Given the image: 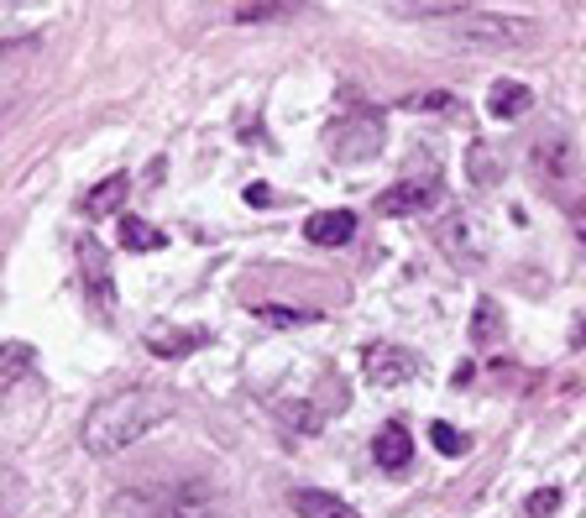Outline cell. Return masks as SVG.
Instances as JSON below:
<instances>
[{"instance_id": "obj_1", "label": "cell", "mask_w": 586, "mask_h": 518, "mask_svg": "<svg viewBox=\"0 0 586 518\" xmlns=\"http://www.w3.org/2000/svg\"><path fill=\"white\" fill-rule=\"evenodd\" d=\"M168 419H173V393H162V388H121V393L100 399L84 414L79 440L89 456H116L126 445L147 440L152 430H162Z\"/></svg>"}, {"instance_id": "obj_2", "label": "cell", "mask_w": 586, "mask_h": 518, "mask_svg": "<svg viewBox=\"0 0 586 518\" xmlns=\"http://www.w3.org/2000/svg\"><path fill=\"white\" fill-rule=\"evenodd\" d=\"M383 141H387L383 110H345V116L330 126L324 147H330V158L335 162H366V158L383 152Z\"/></svg>"}, {"instance_id": "obj_3", "label": "cell", "mask_w": 586, "mask_h": 518, "mask_svg": "<svg viewBox=\"0 0 586 518\" xmlns=\"http://www.w3.org/2000/svg\"><path fill=\"white\" fill-rule=\"evenodd\" d=\"M529 173L540 189H550L555 200H571V183H576V147L571 137H540L534 141V152H529Z\"/></svg>"}, {"instance_id": "obj_4", "label": "cell", "mask_w": 586, "mask_h": 518, "mask_svg": "<svg viewBox=\"0 0 586 518\" xmlns=\"http://www.w3.org/2000/svg\"><path fill=\"white\" fill-rule=\"evenodd\" d=\"M450 38L471 42V47H519V42H529V21L477 17V11H466V17L450 27Z\"/></svg>"}, {"instance_id": "obj_5", "label": "cell", "mask_w": 586, "mask_h": 518, "mask_svg": "<svg viewBox=\"0 0 586 518\" xmlns=\"http://www.w3.org/2000/svg\"><path fill=\"white\" fill-rule=\"evenodd\" d=\"M362 378L372 388H404V382L419 378V357L408 346H366Z\"/></svg>"}, {"instance_id": "obj_6", "label": "cell", "mask_w": 586, "mask_h": 518, "mask_svg": "<svg viewBox=\"0 0 586 518\" xmlns=\"http://www.w3.org/2000/svg\"><path fill=\"white\" fill-rule=\"evenodd\" d=\"M79 262H84V294H89V309L100 319L116 315V283H110V262H105V246L95 236L79 241Z\"/></svg>"}, {"instance_id": "obj_7", "label": "cell", "mask_w": 586, "mask_h": 518, "mask_svg": "<svg viewBox=\"0 0 586 518\" xmlns=\"http://www.w3.org/2000/svg\"><path fill=\"white\" fill-rule=\"evenodd\" d=\"M435 204H440V183H425V179H398L393 189L377 194V210L393 215V220L425 215V210H435Z\"/></svg>"}, {"instance_id": "obj_8", "label": "cell", "mask_w": 586, "mask_h": 518, "mask_svg": "<svg viewBox=\"0 0 586 518\" xmlns=\"http://www.w3.org/2000/svg\"><path fill=\"white\" fill-rule=\"evenodd\" d=\"M158 518H231V503L194 482V487H183V493H173V498L162 503Z\"/></svg>"}, {"instance_id": "obj_9", "label": "cell", "mask_w": 586, "mask_h": 518, "mask_svg": "<svg viewBox=\"0 0 586 518\" xmlns=\"http://www.w3.org/2000/svg\"><path fill=\"white\" fill-rule=\"evenodd\" d=\"M142 340H147V351H152V357L179 361V357H189V351H200L210 336H204V330H179V325H147Z\"/></svg>"}, {"instance_id": "obj_10", "label": "cell", "mask_w": 586, "mask_h": 518, "mask_svg": "<svg viewBox=\"0 0 586 518\" xmlns=\"http://www.w3.org/2000/svg\"><path fill=\"white\" fill-rule=\"evenodd\" d=\"M372 461L383 466V472H408V461H414V440H408V430L393 419V424H383L377 435H372Z\"/></svg>"}, {"instance_id": "obj_11", "label": "cell", "mask_w": 586, "mask_h": 518, "mask_svg": "<svg viewBox=\"0 0 586 518\" xmlns=\"http://www.w3.org/2000/svg\"><path fill=\"white\" fill-rule=\"evenodd\" d=\"M303 236L315 241V246H345V241L356 236V215L351 210H315V215L303 220Z\"/></svg>"}, {"instance_id": "obj_12", "label": "cell", "mask_w": 586, "mask_h": 518, "mask_svg": "<svg viewBox=\"0 0 586 518\" xmlns=\"http://www.w3.org/2000/svg\"><path fill=\"white\" fill-rule=\"evenodd\" d=\"M440 246L456 262H482V225H477V220H466V215H450L440 225Z\"/></svg>"}, {"instance_id": "obj_13", "label": "cell", "mask_w": 586, "mask_h": 518, "mask_svg": "<svg viewBox=\"0 0 586 518\" xmlns=\"http://www.w3.org/2000/svg\"><path fill=\"white\" fill-rule=\"evenodd\" d=\"M126 194H131V179L126 173H110V179H100L89 194L79 200V215H89V220H105V215H116L126 204Z\"/></svg>"}, {"instance_id": "obj_14", "label": "cell", "mask_w": 586, "mask_h": 518, "mask_svg": "<svg viewBox=\"0 0 586 518\" xmlns=\"http://www.w3.org/2000/svg\"><path fill=\"white\" fill-rule=\"evenodd\" d=\"M534 105V89L519 80H498L492 89H487V116L492 120H519Z\"/></svg>"}, {"instance_id": "obj_15", "label": "cell", "mask_w": 586, "mask_h": 518, "mask_svg": "<svg viewBox=\"0 0 586 518\" xmlns=\"http://www.w3.org/2000/svg\"><path fill=\"white\" fill-rule=\"evenodd\" d=\"M288 503H294V514L299 518H362L351 503H341L335 493H320V487H299Z\"/></svg>"}, {"instance_id": "obj_16", "label": "cell", "mask_w": 586, "mask_h": 518, "mask_svg": "<svg viewBox=\"0 0 586 518\" xmlns=\"http://www.w3.org/2000/svg\"><path fill=\"white\" fill-rule=\"evenodd\" d=\"M168 236H162L158 225H147L137 215H121V252H162Z\"/></svg>"}, {"instance_id": "obj_17", "label": "cell", "mask_w": 586, "mask_h": 518, "mask_svg": "<svg viewBox=\"0 0 586 518\" xmlns=\"http://www.w3.org/2000/svg\"><path fill=\"white\" fill-rule=\"evenodd\" d=\"M393 11H398V17H414V21H461L471 6H461V0H425V6H414V0H408V6H393Z\"/></svg>"}, {"instance_id": "obj_18", "label": "cell", "mask_w": 586, "mask_h": 518, "mask_svg": "<svg viewBox=\"0 0 586 518\" xmlns=\"http://www.w3.org/2000/svg\"><path fill=\"white\" fill-rule=\"evenodd\" d=\"M466 173H471V183H477V189H492V183H498V147L477 141V147L466 152Z\"/></svg>"}, {"instance_id": "obj_19", "label": "cell", "mask_w": 586, "mask_h": 518, "mask_svg": "<svg viewBox=\"0 0 586 518\" xmlns=\"http://www.w3.org/2000/svg\"><path fill=\"white\" fill-rule=\"evenodd\" d=\"M257 319L278 325V330H294V325H315L320 309H294V304H257Z\"/></svg>"}, {"instance_id": "obj_20", "label": "cell", "mask_w": 586, "mask_h": 518, "mask_svg": "<svg viewBox=\"0 0 586 518\" xmlns=\"http://www.w3.org/2000/svg\"><path fill=\"white\" fill-rule=\"evenodd\" d=\"M498 336H503V315H498L492 299H482L477 304V319H471V340H477V346H492Z\"/></svg>"}, {"instance_id": "obj_21", "label": "cell", "mask_w": 586, "mask_h": 518, "mask_svg": "<svg viewBox=\"0 0 586 518\" xmlns=\"http://www.w3.org/2000/svg\"><path fill=\"white\" fill-rule=\"evenodd\" d=\"M429 440H435V451H440V456H466V451H471V440H466L456 424H445V419L429 424Z\"/></svg>"}, {"instance_id": "obj_22", "label": "cell", "mask_w": 586, "mask_h": 518, "mask_svg": "<svg viewBox=\"0 0 586 518\" xmlns=\"http://www.w3.org/2000/svg\"><path fill=\"white\" fill-rule=\"evenodd\" d=\"M555 508H561V487H540V493H529V498H524L529 518H550Z\"/></svg>"}, {"instance_id": "obj_23", "label": "cell", "mask_w": 586, "mask_h": 518, "mask_svg": "<svg viewBox=\"0 0 586 518\" xmlns=\"http://www.w3.org/2000/svg\"><path fill=\"white\" fill-rule=\"evenodd\" d=\"M231 17L236 21H278V17H294V6H236V11H231Z\"/></svg>"}, {"instance_id": "obj_24", "label": "cell", "mask_w": 586, "mask_h": 518, "mask_svg": "<svg viewBox=\"0 0 586 518\" xmlns=\"http://www.w3.org/2000/svg\"><path fill=\"white\" fill-rule=\"evenodd\" d=\"M408 110H445V116H450V110H461V101H456V95H419V101H404Z\"/></svg>"}, {"instance_id": "obj_25", "label": "cell", "mask_w": 586, "mask_h": 518, "mask_svg": "<svg viewBox=\"0 0 586 518\" xmlns=\"http://www.w3.org/2000/svg\"><path fill=\"white\" fill-rule=\"evenodd\" d=\"M6 357H11V367H6V388H11V382H17L21 372H26V357H32V351H26V346H11Z\"/></svg>"}, {"instance_id": "obj_26", "label": "cell", "mask_w": 586, "mask_h": 518, "mask_svg": "<svg viewBox=\"0 0 586 518\" xmlns=\"http://www.w3.org/2000/svg\"><path fill=\"white\" fill-rule=\"evenodd\" d=\"M246 204H252V210H267V204H273V189H267V183H246Z\"/></svg>"}, {"instance_id": "obj_27", "label": "cell", "mask_w": 586, "mask_h": 518, "mask_svg": "<svg viewBox=\"0 0 586 518\" xmlns=\"http://www.w3.org/2000/svg\"><path fill=\"white\" fill-rule=\"evenodd\" d=\"M571 231H576V241L586 246V194L576 204H571Z\"/></svg>"}, {"instance_id": "obj_28", "label": "cell", "mask_w": 586, "mask_h": 518, "mask_svg": "<svg viewBox=\"0 0 586 518\" xmlns=\"http://www.w3.org/2000/svg\"><path fill=\"white\" fill-rule=\"evenodd\" d=\"M571 346H586V319L576 325V330H571Z\"/></svg>"}]
</instances>
